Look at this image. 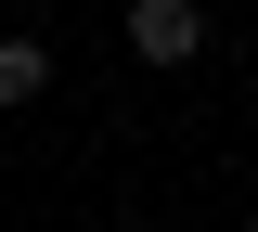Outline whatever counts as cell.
<instances>
[{
  "label": "cell",
  "instance_id": "obj_2",
  "mask_svg": "<svg viewBox=\"0 0 258 232\" xmlns=\"http://www.w3.org/2000/svg\"><path fill=\"white\" fill-rule=\"evenodd\" d=\"M52 91V39H0V103H39Z\"/></svg>",
  "mask_w": 258,
  "mask_h": 232
},
{
  "label": "cell",
  "instance_id": "obj_1",
  "mask_svg": "<svg viewBox=\"0 0 258 232\" xmlns=\"http://www.w3.org/2000/svg\"><path fill=\"white\" fill-rule=\"evenodd\" d=\"M129 52L142 65H194L207 52V0H129Z\"/></svg>",
  "mask_w": 258,
  "mask_h": 232
}]
</instances>
